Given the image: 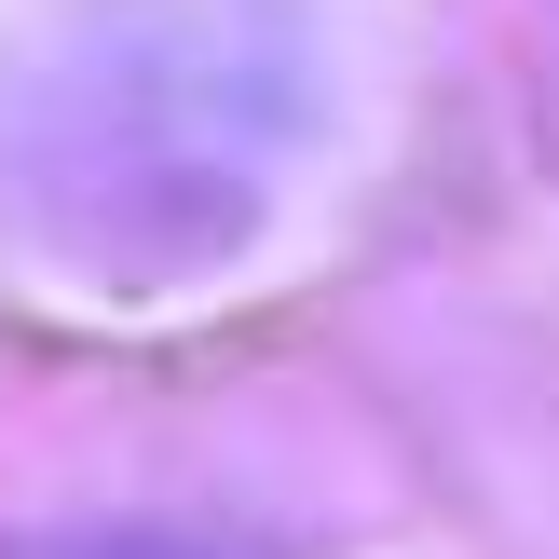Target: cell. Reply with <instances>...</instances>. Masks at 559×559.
Instances as JSON below:
<instances>
[{"label":"cell","mask_w":559,"mask_h":559,"mask_svg":"<svg viewBox=\"0 0 559 559\" xmlns=\"http://www.w3.org/2000/svg\"><path fill=\"white\" fill-rule=\"evenodd\" d=\"M0 559H273L218 519H109V533H41V546H0Z\"/></svg>","instance_id":"cell-1"}]
</instances>
